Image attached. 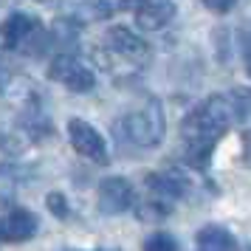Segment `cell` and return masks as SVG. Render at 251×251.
Listing matches in <instances>:
<instances>
[{"mask_svg": "<svg viewBox=\"0 0 251 251\" xmlns=\"http://www.w3.org/2000/svg\"><path fill=\"white\" fill-rule=\"evenodd\" d=\"M234 122V110L228 96H209L206 102L192 107L186 119L181 122V138H183V158L198 170L209 164V155L215 144L223 138L228 127Z\"/></svg>", "mask_w": 251, "mask_h": 251, "instance_id": "obj_1", "label": "cell"}, {"mask_svg": "<svg viewBox=\"0 0 251 251\" xmlns=\"http://www.w3.org/2000/svg\"><path fill=\"white\" fill-rule=\"evenodd\" d=\"M122 130H125V136L136 147H155V144H161L164 130H167V119H164L161 102L158 99H150L144 107L127 113L125 122H122Z\"/></svg>", "mask_w": 251, "mask_h": 251, "instance_id": "obj_2", "label": "cell"}, {"mask_svg": "<svg viewBox=\"0 0 251 251\" xmlns=\"http://www.w3.org/2000/svg\"><path fill=\"white\" fill-rule=\"evenodd\" d=\"M0 40L6 48H20L25 54H40L46 51V40L43 34V23L37 20L34 14L25 12H12L3 23H0Z\"/></svg>", "mask_w": 251, "mask_h": 251, "instance_id": "obj_3", "label": "cell"}, {"mask_svg": "<svg viewBox=\"0 0 251 251\" xmlns=\"http://www.w3.org/2000/svg\"><path fill=\"white\" fill-rule=\"evenodd\" d=\"M48 76L59 85H65L68 91L74 93H88L93 91V85H96V76H93L91 65H85L79 57H74V54H59V57L51 59V65H48Z\"/></svg>", "mask_w": 251, "mask_h": 251, "instance_id": "obj_4", "label": "cell"}, {"mask_svg": "<svg viewBox=\"0 0 251 251\" xmlns=\"http://www.w3.org/2000/svg\"><path fill=\"white\" fill-rule=\"evenodd\" d=\"M68 138L71 147L76 150L79 155L96 161V164H107V141L104 136L96 130L93 125H88L85 119H71L68 122Z\"/></svg>", "mask_w": 251, "mask_h": 251, "instance_id": "obj_5", "label": "cell"}, {"mask_svg": "<svg viewBox=\"0 0 251 251\" xmlns=\"http://www.w3.org/2000/svg\"><path fill=\"white\" fill-rule=\"evenodd\" d=\"M104 43H107V48L113 54L125 57L133 65H147L150 59H152V48L138 34H133L130 28H125V25H110L107 34H104Z\"/></svg>", "mask_w": 251, "mask_h": 251, "instance_id": "obj_6", "label": "cell"}, {"mask_svg": "<svg viewBox=\"0 0 251 251\" xmlns=\"http://www.w3.org/2000/svg\"><path fill=\"white\" fill-rule=\"evenodd\" d=\"M136 201L133 183L122 175H110L99 183V212L102 215H122Z\"/></svg>", "mask_w": 251, "mask_h": 251, "instance_id": "obj_7", "label": "cell"}, {"mask_svg": "<svg viewBox=\"0 0 251 251\" xmlns=\"http://www.w3.org/2000/svg\"><path fill=\"white\" fill-rule=\"evenodd\" d=\"M37 234V217L28 209L14 206L6 217H0V240L6 243H23Z\"/></svg>", "mask_w": 251, "mask_h": 251, "instance_id": "obj_8", "label": "cell"}, {"mask_svg": "<svg viewBox=\"0 0 251 251\" xmlns=\"http://www.w3.org/2000/svg\"><path fill=\"white\" fill-rule=\"evenodd\" d=\"M175 3L170 0H150V3H141L136 9V25L141 31H158L175 17Z\"/></svg>", "mask_w": 251, "mask_h": 251, "instance_id": "obj_9", "label": "cell"}, {"mask_svg": "<svg viewBox=\"0 0 251 251\" xmlns=\"http://www.w3.org/2000/svg\"><path fill=\"white\" fill-rule=\"evenodd\" d=\"M147 189L155 195V201L170 206V201H178L186 192V183L181 175H170V172H152L147 175Z\"/></svg>", "mask_w": 251, "mask_h": 251, "instance_id": "obj_10", "label": "cell"}, {"mask_svg": "<svg viewBox=\"0 0 251 251\" xmlns=\"http://www.w3.org/2000/svg\"><path fill=\"white\" fill-rule=\"evenodd\" d=\"M195 243H198V251H237V240L228 228L217 226V223H209L203 226L198 234H195Z\"/></svg>", "mask_w": 251, "mask_h": 251, "instance_id": "obj_11", "label": "cell"}, {"mask_svg": "<svg viewBox=\"0 0 251 251\" xmlns=\"http://www.w3.org/2000/svg\"><path fill=\"white\" fill-rule=\"evenodd\" d=\"M228 102H231L234 119H246V116L251 113V91H249V88H231Z\"/></svg>", "mask_w": 251, "mask_h": 251, "instance_id": "obj_12", "label": "cell"}, {"mask_svg": "<svg viewBox=\"0 0 251 251\" xmlns=\"http://www.w3.org/2000/svg\"><path fill=\"white\" fill-rule=\"evenodd\" d=\"M144 251H178V243L167 231H155L144 240Z\"/></svg>", "mask_w": 251, "mask_h": 251, "instance_id": "obj_13", "label": "cell"}, {"mask_svg": "<svg viewBox=\"0 0 251 251\" xmlns=\"http://www.w3.org/2000/svg\"><path fill=\"white\" fill-rule=\"evenodd\" d=\"M17 178H20L17 167H9V164L0 167V198H12L14 189H17V183H20Z\"/></svg>", "mask_w": 251, "mask_h": 251, "instance_id": "obj_14", "label": "cell"}, {"mask_svg": "<svg viewBox=\"0 0 251 251\" xmlns=\"http://www.w3.org/2000/svg\"><path fill=\"white\" fill-rule=\"evenodd\" d=\"M48 209H51V215L54 217H59V220H65V217H68V201H65V195L62 192H48Z\"/></svg>", "mask_w": 251, "mask_h": 251, "instance_id": "obj_15", "label": "cell"}, {"mask_svg": "<svg viewBox=\"0 0 251 251\" xmlns=\"http://www.w3.org/2000/svg\"><path fill=\"white\" fill-rule=\"evenodd\" d=\"M243 158H246V164L251 167V133L243 136Z\"/></svg>", "mask_w": 251, "mask_h": 251, "instance_id": "obj_16", "label": "cell"}, {"mask_svg": "<svg viewBox=\"0 0 251 251\" xmlns=\"http://www.w3.org/2000/svg\"><path fill=\"white\" fill-rule=\"evenodd\" d=\"M6 85H9V68L0 62V91H6Z\"/></svg>", "mask_w": 251, "mask_h": 251, "instance_id": "obj_17", "label": "cell"}, {"mask_svg": "<svg viewBox=\"0 0 251 251\" xmlns=\"http://www.w3.org/2000/svg\"><path fill=\"white\" fill-rule=\"evenodd\" d=\"M246 59H249V74H251V40H249V54H246Z\"/></svg>", "mask_w": 251, "mask_h": 251, "instance_id": "obj_18", "label": "cell"}, {"mask_svg": "<svg viewBox=\"0 0 251 251\" xmlns=\"http://www.w3.org/2000/svg\"><path fill=\"white\" fill-rule=\"evenodd\" d=\"M93 251H119V249H93Z\"/></svg>", "mask_w": 251, "mask_h": 251, "instance_id": "obj_19", "label": "cell"}]
</instances>
